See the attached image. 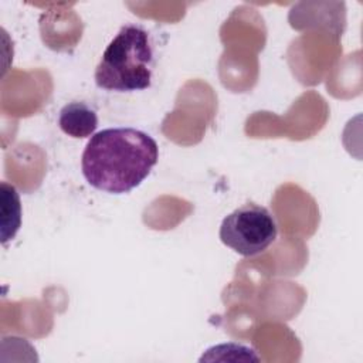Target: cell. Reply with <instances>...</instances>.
<instances>
[{
  "mask_svg": "<svg viewBox=\"0 0 363 363\" xmlns=\"http://www.w3.org/2000/svg\"><path fill=\"white\" fill-rule=\"evenodd\" d=\"M60 129L75 139L92 136L98 128L96 112L85 102H69L64 105L58 115Z\"/></svg>",
  "mask_w": 363,
  "mask_h": 363,
  "instance_id": "277c9868",
  "label": "cell"
},
{
  "mask_svg": "<svg viewBox=\"0 0 363 363\" xmlns=\"http://www.w3.org/2000/svg\"><path fill=\"white\" fill-rule=\"evenodd\" d=\"M277 235L274 216L267 207L255 203H245L225 216L218 231L221 242L242 257L264 252Z\"/></svg>",
  "mask_w": 363,
  "mask_h": 363,
  "instance_id": "3957f363",
  "label": "cell"
},
{
  "mask_svg": "<svg viewBox=\"0 0 363 363\" xmlns=\"http://www.w3.org/2000/svg\"><path fill=\"white\" fill-rule=\"evenodd\" d=\"M0 234L1 244L13 240L21 227V201L17 189L7 182L0 183Z\"/></svg>",
  "mask_w": 363,
  "mask_h": 363,
  "instance_id": "5b68a950",
  "label": "cell"
},
{
  "mask_svg": "<svg viewBox=\"0 0 363 363\" xmlns=\"http://www.w3.org/2000/svg\"><path fill=\"white\" fill-rule=\"evenodd\" d=\"M159 160L156 140L135 128H108L91 136L81 170L96 190L109 194L129 193L138 187Z\"/></svg>",
  "mask_w": 363,
  "mask_h": 363,
  "instance_id": "6da1fadb",
  "label": "cell"
},
{
  "mask_svg": "<svg viewBox=\"0 0 363 363\" xmlns=\"http://www.w3.org/2000/svg\"><path fill=\"white\" fill-rule=\"evenodd\" d=\"M152 64L149 33L138 24H125L105 48L94 79L106 91H142L152 85Z\"/></svg>",
  "mask_w": 363,
  "mask_h": 363,
  "instance_id": "7a4b0ae2",
  "label": "cell"
}]
</instances>
